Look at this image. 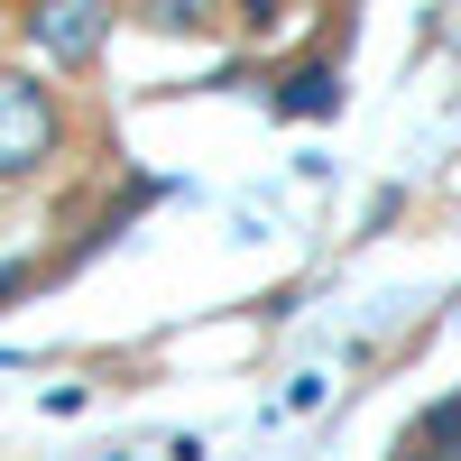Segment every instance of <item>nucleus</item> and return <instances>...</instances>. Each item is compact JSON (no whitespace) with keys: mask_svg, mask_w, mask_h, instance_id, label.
<instances>
[{"mask_svg":"<svg viewBox=\"0 0 461 461\" xmlns=\"http://www.w3.org/2000/svg\"><path fill=\"white\" fill-rule=\"evenodd\" d=\"M56 158V102L28 74H0V185H19Z\"/></svg>","mask_w":461,"mask_h":461,"instance_id":"1","label":"nucleus"},{"mask_svg":"<svg viewBox=\"0 0 461 461\" xmlns=\"http://www.w3.org/2000/svg\"><path fill=\"white\" fill-rule=\"evenodd\" d=\"M111 10H121V0H37L28 10V47L47 65H93V47L111 37Z\"/></svg>","mask_w":461,"mask_h":461,"instance_id":"2","label":"nucleus"},{"mask_svg":"<svg viewBox=\"0 0 461 461\" xmlns=\"http://www.w3.org/2000/svg\"><path fill=\"white\" fill-rule=\"evenodd\" d=\"M277 111H295V121L341 111V74H332V65H295V74H286V93H277Z\"/></svg>","mask_w":461,"mask_h":461,"instance_id":"3","label":"nucleus"},{"mask_svg":"<svg viewBox=\"0 0 461 461\" xmlns=\"http://www.w3.org/2000/svg\"><path fill=\"white\" fill-rule=\"evenodd\" d=\"M415 452H434V461H461V397H434L425 415H415Z\"/></svg>","mask_w":461,"mask_h":461,"instance_id":"4","label":"nucleus"},{"mask_svg":"<svg viewBox=\"0 0 461 461\" xmlns=\"http://www.w3.org/2000/svg\"><path fill=\"white\" fill-rule=\"evenodd\" d=\"M130 10H139L148 28H167V37H176V28H203V19H212V0H130Z\"/></svg>","mask_w":461,"mask_h":461,"instance_id":"5","label":"nucleus"},{"mask_svg":"<svg viewBox=\"0 0 461 461\" xmlns=\"http://www.w3.org/2000/svg\"><path fill=\"white\" fill-rule=\"evenodd\" d=\"M240 19H258V28H267V19H277V0H240Z\"/></svg>","mask_w":461,"mask_h":461,"instance_id":"6","label":"nucleus"},{"mask_svg":"<svg viewBox=\"0 0 461 461\" xmlns=\"http://www.w3.org/2000/svg\"><path fill=\"white\" fill-rule=\"evenodd\" d=\"M397 461H434V452H397Z\"/></svg>","mask_w":461,"mask_h":461,"instance_id":"7","label":"nucleus"}]
</instances>
